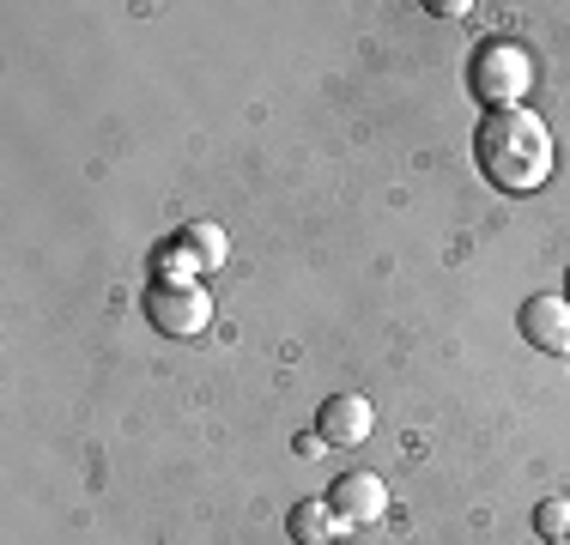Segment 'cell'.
I'll use <instances>...</instances> for the list:
<instances>
[{"instance_id":"obj_1","label":"cell","mask_w":570,"mask_h":545,"mask_svg":"<svg viewBox=\"0 0 570 545\" xmlns=\"http://www.w3.org/2000/svg\"><path fill=\"white\" fill-rule=\"evenodd\" d=\"M473 158H480L485 182L504 195H534L552 176V133L534 109L510 103V109H485L473 128Z\"/></svg>"},{"instance_id":"obj_2","label":"cell","mask_w":570,"mask_h":545,"mask_svg":"<svg viewBox=\"0 0 570 545\" xmlns=\"http://www.w3.org/2000/svg\"><path fill=\"white\" fill-rule=\"evenodd\" d=\"M468 79H473V98L480 103L510 109V103L528 98V86H534V54L522 43H510V37H492V43H480V54H473Z\"/></svg>"},{"instance_id":"obj_3","label":"cell","mask_w":570,"mask_h":545,"mask_svg":"<svg viewBox=\"0 0 570 545\" xmlns=\"http://www.w3.org/2000/svg\"><path fill=\"white\" fill-rule=\"evenodd\" d=\"M146 321L165 339H195L200 327L213 321V297L200 291L195 279H153V291H146Z\"/></svg>"},{"instance_id":"obj_4","label":"cell","mask_w":570,"mask_h":545,"mask_svg":"<svg viewBox=\"0 0 570 545\" xmlns=\"http://www.w3.org/2000/svg\"><path fill=\"white\" fill-rule=\"evenodd\" d=\"M371 425H376V413H371L364 394H334V400H322V413H316V436L328 448H358L364 436H371Z\"/></svg>"},{"instance_id":"obj_5","label":"cell","mask_w":570,"mask_h":545,"mask_svg":"<svg viewBox=\"0 0 570 545\" xmlns=\"http://www.w3.org/2000/svg\"><path fill=\"white\" fill-rule=\"evenodd\" d=\"M522 339L534 351L570 358V304H564V297H528V304H522Z\"/></svg>"},{"instance_id":"obj_6","label":"cell","mask_w":570,"mask_h":545,"mask_svg":"<svg viewBox=\"0 0 570 545\" xmlns=\"http://www.w3.org/2000/svg\"><path fill=\"white\" fill-rule=\"evenodd\" d=\"M328 503L341 509L346 527H364V522H376V515L389 509V490H383V479H376V473H346V479H334Z\"/></svg>"},{"instance_id":"obj_7","label":"cell","mask_w":570,"mask_h":545,"mask_svg":"<svg viewBox=\"0 0 570 545\" xmlns=\"http://www.w3.org/2000/svg\"><path fill=\"white\" fill-rule=\"evenodd\" d=\"M285 527H292L297 545H334L346 522H341V509H334L328 497H304L292 515H285Z\"/></svg>"},{"instance_id":"obj_8","label":"cell","mask_w":570,"mask_h":545,"mask_svg":"<svg viewBox=\"0 0 570 545\" xmlns=\"http://www.w3.org/2000/svg\"><path fill=\"white\" fill-rule=\"evenodd\" d=\"M183 242L195 249L200 267H219L225 261V230L219 225H183Z\"/></svg>"},{"instance_id":"obj_9","label":"cell","mask_w":570,"mask_h":545,"mask_svg":"<svg viewBox=\"0 0 570 545\" xmlns=\"http://www.w3.org/2000/svg\"><path fill=\"white\" fill-rule=\"evenodd\" d=\"M534 527H540V539H570V497H547V503H540Z\"/></svg>"},{"instance_id":"obj_10","label":"cell","mask_w":570,"mask_h":545,"mask_svg":"<svg viewBox=\"0 0 570 545\" xmlns=\"http://www.w3.org/2000/svg\"><path fill=\"white\" fill-rule=\"evenodd\" d=\"M195 267H200V261H195V249H188L183 237L158 249V279H188V272H195Z\"/></svg>"},{"instance_id":"obj_11","label":"cell","mask_w":570,"mask_h":545,"mask_svg":"<svg viewBox=\"0 0 570 545\" xmlns=\"http://www.w3.org/2000/svg\"><path fill=\"white\" fill-rule=\"evenodd\" d=\"M564 304H570V279H564Z\"/></svg>"},{"instance_id":"obj_12","label":"cell","mask_w":570,"mask_h":545,"mask_svg":"<svg viewBox=\"0 0 570 545\" xmlns=\"http://www.w3.org/2000/svg\"><path fill=\"white\" fill-rule=\"evenodd\" d=\"M547 545H570V539H547Z\"/></svg>"}]
</instances>
